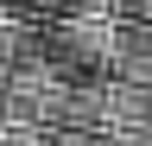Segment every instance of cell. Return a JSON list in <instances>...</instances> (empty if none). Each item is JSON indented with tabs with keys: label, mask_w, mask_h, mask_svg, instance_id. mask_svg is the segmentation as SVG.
<instances>
[{
	"label": "cell",
	"mask_w": 152,
	"mask_h": 146,
	"mask_svg": "<svg viewBox=\"0 0 152 146\" xmlns=\"http://www.w3.org/2000/svg\"><path fill=\"white\" fill-rule=\"evenodd\" d=\"M114 38H121V19H114V13H57V19H45V57L64 70L70 83L108 76Z\"/></svg>",
	"instance_id": "1"
},
{
	"label": "cell",
	"mask_w": 152,
	"mask_h": 146,
	"mask_svg": "<svg viewBox=\"0 0 152 146\" xmlns=\"http://www.w3.org/2000/svg\"><path fill=\"white\" fill-rule=\"evenodd\" d=\"M108 76L152 89V19H121V38H114V64Z\"/></svg>",
	"instance_id": "2"
},
{
	"label": "cell",
	"mask_w": 152,
	"mask_h": 146,
	"mask_svg": "<svg viewBox=\"0 0 152 146\" xmlns=\"http://www.w3.org/2000/svg\"><path fill=\"white\" fill-rule=\"evenodd\" d=\"M51 146H102V134H95V127H70V121H57V127H51Z\"/></svg>",
	"instance_id": "3"
},
{
	"label": "cell",
	"mask_w": 152,
	"mask_h": 146,
	"mask_svg": "<svg viewBox=\"0 0 152 146\" xmlns=\"http://www.w3.org/2000/svg\"><path fill=\"white\" fill-rule=\"evenodd\" d=\"M102 146H152V127H121V134H102Z\"/></svg>",
	"instance_id": "4"
},
{
	"label": "cell",
	"mask_w": 152,
	"mask_h": 146,
	"mask_svg": "<svg viewBox=\"0 0 152 146\" xmlns=\"http://www.w3.org/2000/svg\"><path fill=\"white\" fill-rule=\"evenodd\" d=\"M7 13H26V19H51V0H7Z\"/></svg>",
	"instance_id": "5"
},
{
	"label": "cell",
	"mask_w": 152,
	"mask_h": 146,
	"mask_svg": "<svg viewBox=\"0 0 152 146\" xmlns=\"http://www.w3.org/2000/svg\"><path fill=\"white\" fill-rule=\"evenodd\" d=\"M114 13L121 19H152V0H114Z\"/></svg>",
	"instance_id": "6"
},
{
	"label": "cell",
	"mask_w": 152,
	"mask_h": 146,
	"mask_svg": "<svg viewBox=\"0 0 152 146\" xmlns=\"http://www.w3.org/2000/svg\"><path fill=\"white\" fill-rule=\"evenodd\" d=\"M0 13H7V0H0Z\"/></svg>",
	"instance_id": "7"
}]
</instances>
